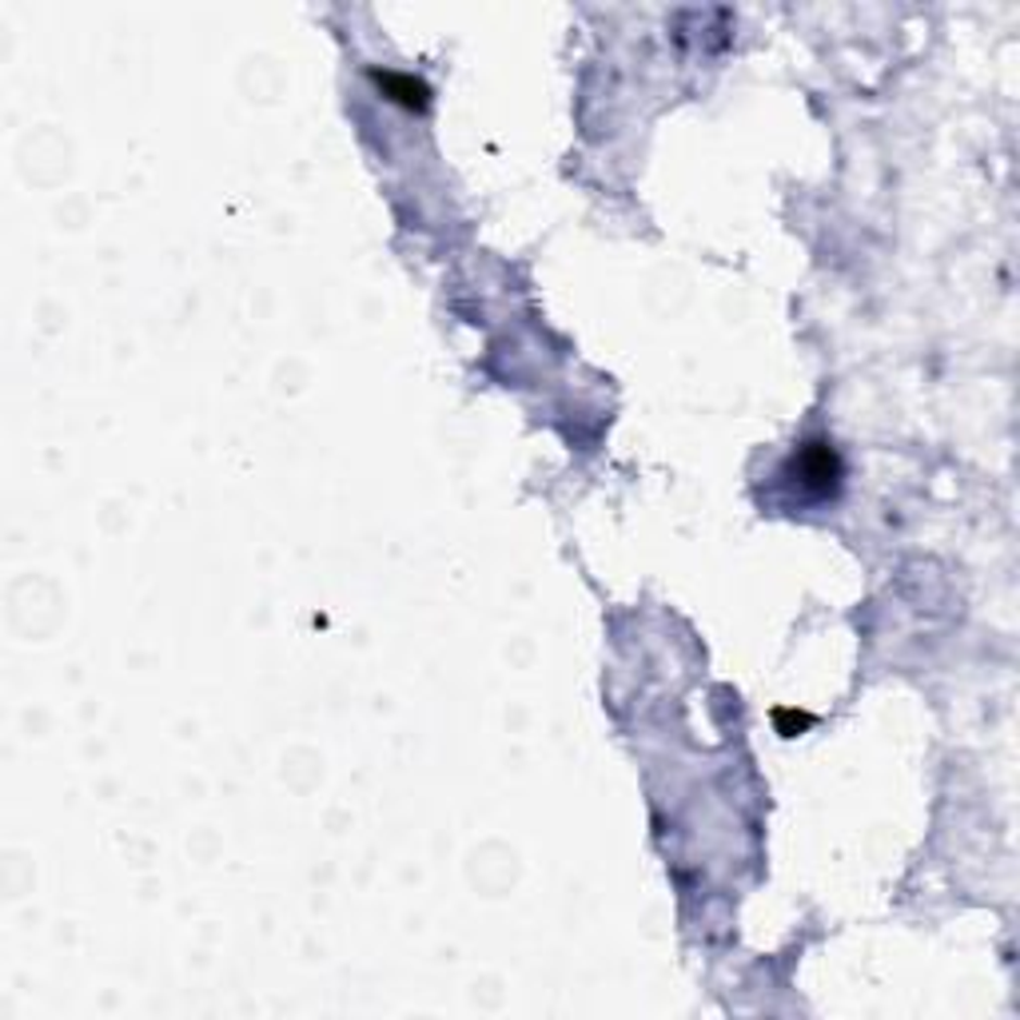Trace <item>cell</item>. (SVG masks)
<instances>
[{
  "label": "cell",
  "instance_id": "6da1fadb",
  "mask_svg": "<svg viewBox=\"0 0 1020 1020\" xmlns=\"http://www.w3.org/2000/svg\"><path fill=\"white\" fill-rule=\"evenodd\" d=\"M789 475H794L797 487L830 495V490L837 487V478H842V463H837V455H833L830 443H806V447L794 455Z\"/></svg>",
  "mask_w": 1020,
  "mask_h": 1020
},
{
  "label": "cell",
  "instance_id": "7a4b0ae2",
  "mask_svg": "<svg viewBox=\"0 0 1020 1020\" xmlns=\"http://www.w3.org/2000/svg\"><path fill=\"white\" fill-rule=\"evenodd\" d=\"M383 92L391 96V100H403V104L411 108H423L427 104V88L423 84H415L411 76H380Z\"/></svg>",
  "mask_w": 1020,
  "mask_h": 1020
}]
</instances>
